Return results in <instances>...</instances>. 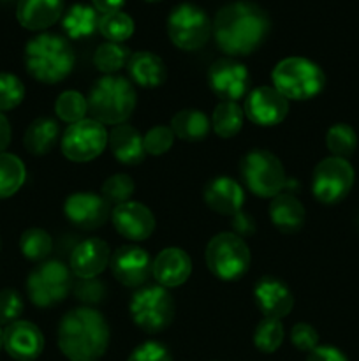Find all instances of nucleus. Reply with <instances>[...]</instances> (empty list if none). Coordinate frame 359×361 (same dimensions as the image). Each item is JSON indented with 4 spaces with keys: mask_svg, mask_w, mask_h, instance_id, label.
I'll list each match as a JSON object with an SVG mask.
<instances>
[{
    "mask_svg": "<svg viewBox=\"0 0 359 361\" xmlns=\"http://www.w3.org/2000/svg\"><path fill=\"white\" fill-rule=\"evenodd\" d=\"M270 30V20L252 2H232L222 7L213 23L217 44L227 55H248L260 46Z\"/></svg>",
    "mask_w": 359,
    "mask_h": 361,
    "instance_id": "f257e3e1",
    "label": "nucleus"
},
{
    "mask_svg": "<svg viewBox=\"0 0 359 361\" xmlns=\"http://www.w3.org/2000/svg\"><path fill=\"white\" fill-rule=\"evenodd\" d=\"M108 344V323L95 309H74L60 321L58 345L70 361H99Z\"/></svg>",
    "mask_w": 359,
    "mask_h": 361,
    "instance_id": "f03ea898",
    "label": "nucleus"
},
{
    "mask_svg": "<svg viewBox=\"0 0 359 361\" xmlns=\"http://www.w3.org/2000/svg\"><path fill=\"white\" fill-rule=\"evenodd\" d=\"M76 56L67 39L55 34H39L25 48V63L35 80L56 83L73 71Z\"/></svg>",
    "mask_w": 359,
    "mask_h": 361,
    "instance_id": "7ed1b4c3",
    "label": "nucleus"
},
{
    "mask_svg": "<svg viewBox=\"0 0 359 361\" xmlns=\"http://www.w3.org/2000/svg\"><path fill=\"white\" fill-rule=\"evenodd\" d=\"M87 102L97 122L123 123L136 108V90L123 78L106 76L94 85Z\"/></svg>",
    "mask_w": 359,
    "mask_h": 361,
    "instance_id": "20e7f679",
    "label": "nucleus"
},
{
    "mask_svg": "<svg viewBox=\"0 0 359 361\" xmlns=\"http://www.w3.org/2000/svg\"><path fill=\"white\" fill-rule=\"evenodd\" d=\"M275 88L284 95L285 99L294 101H305V99L315 97L322 92L326 76L322 69L312 60L301 59V56H289L277 63L271 74Z\"/></svg>",
    "mask_w": 359,
    "mask_h": 361,
    "instance_id": "39448f33",
    "label": "nucleus"
},
{
    "mask_svg": "<svg viewBox=\"0 0 359 361\" xmlns=\"http://www.w3.org/2000/svg\"><path fill=\"white\" fill-rule=\"evenodd\" d=\"M241 175L256 196L275 197L291 187L282 162L271 152L252 150L241 159Z\"/></svg>",
    "mask_w": 359,
    "mask_h": 361,
    "instance_id": "423d86ee",
    "label": "nucleus"
},
{
    "mask_svg": "<svg viewBox=\"0 0 359 361\" xmlns=\"http://www.w3.org/2000/svg\"><path fill=\"white\" fill-rule=\"evenodd\" d=\"M206 264L215 277L236 281L250 267L248 245L234 233H220L208 243Z\"/></svg>",
    "mask_w": 359,
    "mask_h": 361,
    "instance_id": "0eeeda50",
    "label": "nucleus"
},
{
    "mask_svg": "<svg viewBox=\"0 0 359 361\" xmlns=\"http://www.w3.org/2000/svg\"><path fill=\"white\" fill-rule=\"evenodd\" d=\"M130 314L134 323L148 334H158L172 323L175 302L162 286H150L132 296Z\"/></svg>",
    "mask_w": 359,
    "mask_h": 361,
    "instance_id": "6e6552de",
    "label": "nucleus"
},
{
    "mask_svg": "<svg viewBox=\"0 0 359 361\" xmlns=\"http://www.w3.org/2000/svg\"><path fill=\"white\" fill-rule=\"evenodd\" d=\"M168 34L172 44L192 51L206 44L211 34L210 18L203 9L192 4H182L176 7L168 20Z\"/></svg>",
    "mask_w": 359,
    "mask_h": 361,
    "instance_id": "1a4fd4ad",
    "label": "nucleus"
},
{
    "mask_svg": "<svg viewBox=\"0 0 359 361\" xmlns=\"http://www.w3.org/2000/svg\"><path fill=\"white\" fill-rule=\"evenodd\" d=\"M354 185V169L347 159L327 157L313 171L312 190L320 203L333 204L344 200Z\"/></svg>",
    "mask_w": 359,
    "mask_h": 361,
    "instance_id": "9d476101",
    "label": "nucleus"
},
{
    "mask_svg": "<svg viewBox=\"0 0 359 361\" xmlns=\"http://www.w3.org/2000/svg\"><path fill=\"white\" fill-rule=\"evenodd\" d=\"M70 289V271L60 261H48L35 268L27 281V291L32 303L49 307L62 302Z\"/></svg>",
    "mask_w": 359,
    "mask_h": 361,
    "instance_id": "9b49d317",
    "label": "nucleus"
},
{
    "mask_svg": "<svg viewBox=\"0 0 359 361\" xmlns=\"http://www.w3.org/2000/svg\"><path fill=\"white\" fill-rule=\"evenodd\" d=\"M108 145L104 126L94 118L70 123L62 137V152L74 162H88L99 157Z\"/></svg>",
    "mask_w": 359,
    "mask_h": 361,
    "instance_id": "f8f14e48",
    "label": "nucleus"
},
{
    "mask_svg": "<svg viewBox=\"0 0 359 361\" xmlns=\"http://www.w3.org/2000/svg\"><path fill=\"white\" fill-rule=\"evenodd\" d=\"M243 113L257 126H277L287 116L289 101L275 87H259L246 95Z\"/></svg>",
    "mask_w": 359,
    "mask_h": 361,
    "instance_id": "ddd939ff",
    "label": "nucleus"
},
{
    "mask_svg": "<svg viewBox=\"0 0 359 361\" xmlns=\"http://www.w3.org/2000/svg\"><path fill=\"white\" fill-rule=\"evenodd\" d=\"M208 81L218 97L236 102L248 92L250 76L243 63L231 59H220L210 67Z\"/></svg>",
    "mask_w": 359,
    "mask_h": 361,
    "instance_id": "4468645a",
    "label": "nucleus"
},
{
    "mask_svg": "<svg viewBox=\"0 0 359 361\" xmlns=\"http://www.w3.org/2000/svg\"><path fill=\"white\" fill-rule=\"evenodd\" d=\"M65 217L81 229H97L109 219V203L94 192H76L63 204Z\"/></svg>",
    "mask_w": 359,
    "mask_h": 361,
    "instance_id": "2eb2a0df",
    "label": "nucleus"
},
{
    "mask_svg": "<svg viewBox=\"0 0 359 361\" xmlns=\"http://www.w3.org/2000/svg\"><path fill=\"white\" fill-rule=\"evenodd\" d=\"M151 267H153V263H151L146 250L134 245L120 247L115 256L111 257L113 275L123 286H129V288L143 286L151 275Z\"/></svg>",
    "mask_w": 359,
    "mask_h": 361,
    "instance_id": "dca6fc26",
    "label": "nucleus"
},
{
    "mask_svg": "<svg viewBox=\"0 0 359 361\" xmlns=\"http://www.w3.org/2000/svg\"><path fill=\"white\" fill-rule=\"evenodd\" d=\"M116 231L127 240L141 242L146 240L155 229V217L144 204L127 201L118 204L111 214Z\"/></svg>",
    "mask_w": 359,
    "mask_h": 361,
    "instance_id": "f3484780",
    "label": "nucleus"
},
{
    "mask_svg": "<svg viewBox=\"0 0 359 361\" xmlns=\"http://www.w3.org/2000/svg\"><path fill=\"white\" fill-rule=\"evenodd\" d=\"M4 348L14 360L32 361L42 353L44 337L35 324L14 321L4 330Z\"/></svg>",
    "mask_w": 359,
    "mask_h": 361,
    "instance_id": "a211bd4d",
    "label": "nucleus"
},
{
    "mask_svg": "<svg viewBox=\"0 0 359 361\" xmlns=\"http://www.w3.org/2000/svg\"><path fill=\"white\" fill-rule=\"evenodd\" d=\"M111 250L106 242L99 238H88L77 243L70 254V270L80 279H95L106 270Z\"/></svg>",
    "mask_w": 359,
    "mask_h": 361,
    "instance_id": "6ab92c4d",
    "label": "nucleus"
},
{
    "mask_svg": "<svg viewBox=\"0 0 359 361\" xmlns=\"http://www.w3.org/2000/svg\"><path fill=\"white\" fill-rule=\"evenodd\" d=\"M253 295H256V302L259 305L260 312L270 317V319L280 321L294 307V296H292L291 289L278 279H260L256 284Z\"/></svg>",
    "mask_w": 359,
    "mask_h": 361,
    "instance_id": "aec40b11",
    "label": "nucleus"
},
{
    "mask_svg": "<svg viewBox=\"0 0 359 361\" xmlns=\"http://www.w3.org/2000/svg\"><path fill=\"white\" fill-rule=\"evenodd\" d=\"M190 271H192V261H190L189 254L182 249H175V247L158 252L153 261V267H151L155 281L165 288L182 286L190 277Z\"/></svg>",
    "mask_w": 359,
    "mask_h": 361,
    "instance_id": "412c9836",
    "label": "nucleus"
},
{
    "mask_svg": "<svg viewBox=\"0 0 359 361\" xmlns=\"http://www.w3.org/2000/svg\"><path fill=\"white\" fill-rule=\"evenodd\" d=\"M63 0H18L16 18L28 30H44L60 20Z\"/></svg>",
    "mask_w": 359,
    "mask_h": 361,
    "instance_id": "4be33fe9",
    "label": "nucleus"
},
{
    "mask_svg": "<svg viewBox=\"0 0 359 361\" xmlns=\"http://www.w3.org/2000/svg\"><path fill=\"white\" fill-rule=\"evenodd\" d=\"M204 201L217 214L236 215L243 207V189L232 178L222 176L206 187Z\"/></svg>",
    "mask_w": 359,
    "mask_h": 361,
    "instance_id": "5701e85b",
    "label": "nucleus"
},
{
    "mask_svg": "<svg viewBox=\"0 0 359 361\" xmlns=\"http://www.w3.org/2000/svg\"><path fill=\"white\" fill-rule=\"evenodd\" d=\"M109 147L122 164H139L144 159V145L141 134L132 126H116L109 134Z\"/></svg>",
    "mask_w": 359,
    "mask_h": 361,
    "instance_id": "b1692460",
    "label": "nucleus"
},
{
    "mask_svg": "<svg viewBox=\"0 0 359 361\" xmlns=\"http://www.w3.org/2000/svg\"><path fill=\"white\" fill-rule=\"evenodd\" d=\"M270 217L280 231L294 233L305 224V208L292 194H278L270 204Z\"/></svg>",
    "mask_w": 359,
    "mask_h": 361,
    "instance_id": "393cba45",
    "label": "nucleus"
},
{
    "mask_svg": "<svg viewBox=\"0 0 359 361\" xmlns=\"http://www.w3.org/2000/svg\"><path fill=\"white\" fill-rule=\"evenodd\" d=\"M129 73L132 80L144 88L160 87L168 78L164 62L150 51L134 53L129 60Z\"/></svg>",
    "mask_w": 359,
    "mask_h": 361,
    "instance_id": "a878e982",
    "label": "nucleus"
},
{
    "mask_svg": "<svg viewBox=\"0 0 359 361\" xmlns=\"http://www.w3.org/2000/svg\"><path fill=\"white\" fill-rule=\"evenodd\" d=\"M99 21H101V16L95 7L76 4L63 14L62 27L70 39H81L99 30Z\"/></svg>",
    "mask_w": 359,
    "mask_h": 361,
    "instance_id": "bb28decb",
    "label": "nucleus"
},
{
    "mask_svg": "<svg viewBox=\"0 0 359 361\" xmlns=\"http://www.w3.org/2000/svg\"><path fill=\"white\" fill-rule=\"evenodd\" d=\"M210 120L199 109H183L171 120V130L175 136L185 141L204 140L210 133Z\"/></svg>",
    "mask_w": 359,
    "mask_h": 361,
    "instance_id": "cd10ccee",
    "label": "nucleus"
},
{
    "mask_svg": "<svg viewBox=\"0 0 359 361\" xmlns=\"http://www.w3.org/2000/svg\"><path fill=\"white\" fill-rule=\"evenodd\" d=\"M58 140V123L51 118H37L25 133V148L34 155H46Z\"/></svg>",
    "mask_w": 359,
    "mask_h": 361,
    "instance_id": "c85d7f7f",
    "label": "nucleus"
},
{
    "mask_svg": "<svg viewBox=\"0 0 359 361\" xmlns=\"http://www.w3.org/2000/svg\"><path fill=\"white\" fill-rule=\"evenodd\" d=\"M25 178L27 171L21 159L13 154H0V200L16 194Z\"/></svg>",
    "mask_w": 359,
    "mask_h": 361,
    "instance_id": "c756f323",
    "label": "nucleus"
},
{
    "mask_svg": "<svg viewBox=\"0 0 359 361\" xmlns=\"http://www.w3.org/2000/svg\"><path fill=\"white\" fill-rule=\"evenodd\" d=\"M243 116H245V113L236 102L222 101L215 108L213 116H211V126L220 137H232L241 130Z\"/></svg>",
    "mask_w": 359,
    "mask_h": 361,
    "instance_id": "7c9ffc66",
    "label": "nucleus"
},
{
    "mask_svg": "<svg viewBox=\"0 0 359 361\" xmlns=\"http://www.w3.org/2000/svg\"><path fill=\"white\" fill-rule=\"evenodd\" d=\"M326 145L333 157L348 159L358 147V134L347 123H334L326 134Z\"/></svg>",
    "mask_w": 359,
    "mask_h": 361,
    "instance_id": "2f4dec72",
    "label": "nucleus"
},
{
    "mask_svg": "<svg viewBox=\"0 0 359 361\" xmlns=\"http://www.w3.org/2000/svg\"><path fill=\"white\" fill-rule=\"evenodd\" d=\"M99 32L108 39L109 42H123L132 35L134 21L129 14L122 11L102 14L99 21Z\"/></svg>",
    "mask_w": 359,
    "mask_h": 361,
    "instance_id": "473e14b6",
    "label": "nucleus"
},
{
    "mask_svg": "<svg viewBox=\"0 0 359 361\" xmlns=\"http://www.w3.org/2000/svg\"><path fill=\"white\" fill-rule=\"evenodd\" d=\"M130 51L125 46L118 44V42H104L97 48L94 56V62L97 66L99 71L102 73H116V71L122 69L125 63H129L130 60Z\"/></svg>",
    "mask_w": 359,
    "mask_h": 361,
    "instance_id": "72a5a7b5",
    "label": "nucleus"
},
{
    "mask_svg": "<svg viewBox=\"0 0 359 361\" xmlns=\"http://www.w3.org/2000/svg\"><path fill=\"white\" fill-rule=\"evenodd\" d=\"M20 249L30 261H42L49 256L53 249V240L44 229L30 228L21 235Z\"/></svg>",
    "mask_w": 359,
    "mask_h": 361,
    "instance_id": "f704fd0d",
    "label": "nucleus"
},
{
    "mask_svg": "<svg viewBox=\"0 0 359 361\" xmlns=\"http://www.w3.org/2000/svg\"><path fill=\"white\" fill-rule=\"evenodd\" d=\"M55 111L63 122L76 123L84 118L88 113V102L80 92L67 90L60 94V97L55 102Z\"/></svg>",
    "mask_w": 359,
    "mask_h": 361,
    "instance_id": "c9c22d12",
    "label": "nucleus"
},
{
    "mask_svg": "<svg viewBox=\"0 0 359 361\" xmlns=\"http://www.w3.org/2000/svg\"><path fill=\"white\" fill-rule=\"evenodd\" d=\"M282 341H284V326L278 319H270V317L259 323L253 335V344L263 353H275L280 348Z\"/></svg>",
    "mask_w": 359,
    "mask_h": 361,
    "instance_id": "e433bc0d",
    "label": "nucleus"
},
{
    "mask_svg": "<svg viewBox=\"0 0 359 361\" xmlns=\"http://www.w3.org/2000/svg\"><path fill=\"white\" fill-rule=\"evenodd\" d=\"M134 192V182L129 175H113L102 185V197L108 203H115L116 207L122 203H127L129 197Z\"/></svg>",
    "mask_w": 359,
    "mask_h": 361,
    "instance_id": "4c0bfd02",
    "label": "nucleus"
},
{
    "mask_svg": "<svg viewBox=\"0 0 359 361\" xmlns=\"http://www.w3.org/2000/svg\"><path fill=\"white\" fill-rule=\"evenodd\" d=\"M25 87L14 74L0 73V111L13 109L23 101Z\"/></svg>",
    "mask_w": 359,
    "mask_h": 361,
    "instance_id": "58836bf2",
    "label": "nucleus"
},
{
    "mask_svg": "<svg viewBox=\"0 0 359 361\" xmlns=\"http://www.w3.org/2000/svg\"><path fill=\"white\" fill-rule=\"evenodd\" d=\"M172 141H175L172 130L165 126H157L148 130L146 136L143 137L144 152L150 155H162L172 147Z\"/></svg>",
    "mask_w": 359,
    "mask_h": 361,
    "instance_id": "ea45409f",
    "label": "nucleus"
},
{
    "mask_svg": "<svg viewBox=\"0 0 359 361\" xmlns=\"http://www.w3.org/2000/svg\"><path fill=\"white\" fill-rule=\"evenodd\" d=\"M23 312V300L14 289L0 291V324H11L18 321Z\"/></svg>",
    "mask_w": 359,
    "mask_h": 361,
    "instance_id": "a19ab883",
    "label": "nucleus"
},
{
    "mask_svg": "<svg viewBox=\"0 0 359 361\" xmlns=\"http://www.w3.org/2000/svg\"><path fill=\"white\" fill-rule=\"evenodd\" d=\"M291 342L299 351H313L319 345V334L306 323H298L291 330Z\"/></svg>",
    "mask_w": 359,
    "mask_h": 361,
    "instance_id": "79ce46f5",
    "label": "nucleus"
},
{
    "mask_svg": "<svg viewBox=\"0 0 359 361\" xmlns=\"http://www.w3.org/2000/svg\"><path fill=\"white\" fill-rule=\"evenodd\" d=\"M129 361H172L168 348L158 342H144L132 351Z\"/></svg>",
    "mask_w": 359,
    "mask_h": 361,
    "instance_id": "37998d69",
    "label": "nucleus"
},
{
    "mask_svg": "<svg viewBox=\"0 0 359 361\" xmlns=\"http://www.w3.org/2000/svg\"><path fill=\"white\" fill-rule=\"evenodd\" d=\"M77 300H83L87 303H97L104 298L106 289L104 284L97 279H81L74 288Z\"/></svg>",
    "mask_w": 359,
    "mask_h": 361,
    "instance_id": "c03bdc74",
    "label": "nucleus"
},
{
    "mask_svg": "<svg viewBox=\"0 0 359 361\" xmlns=\"http://www.w3.org/2000/svg\"><path fill=\"white\" fill-rule=\"evenodd\" d=\"M306 361H348L347 356L336 348L331 345H317L313 351H310Z\"/></svg>",
    "mask_w": 359,
    "mask_h": 361,
    "instance_id": "a18cd8bd",
    "label": "nucleus"
},
{
    "mask_svg": "<svg viewBox=\"0 0 359 361\" xmlns=\"http://www.w3.org/2000/svg\"><path fill=\"white\" fill-rule=\"evenodd\" d=\"M232 229H234V235H252L253 231H256V226H253V221L248 217L246 214H243V212H238L236 215H232Z\"/></svg>",
    "mask_w": 359,
    "mask_h": 361,
    "instance_id": "49530a36",
    "label": "nucleus"
},
{
    "mask_svg": "<svg viewBox=\"0 0 359 361\" xmlns=\"http://www.w3.org/2000/svg\"><path fill=\"white\" fill-rule=\"evenodd\" d=\"M94 2V7L102 14L115 13V11H120V7L123 6L125 0H92Z\"/></svg>",
    "mask_w": 359,
    "mask_h": 361,
    "instance_id": "de8ad7c7",
    "label": "nucleus"
},
{
    "mask_svg": "<svg viewBox=\"0 0 359 361\" xmlns=\"http://www.w3.org/2000/svg\"><path fill=\"white\" fill-rule=\"evenodd\" d=\"M9 141H11V126L9 122H7L6 116L0 113V154L6 150Z\"/></svg>",
    "mask_w": 359,
    "mask_h": 361,
    "instance_id": "09e8293b",
    "label": "nucleus"
},
{
    "mask_svg": "<svg viewBox=\"0 0 359 361\" xmlns=\"http://www.w3.org/2000/svg\"><path fill=\"white\" fill-rule=\"evenodd\" d=\"M2 345H4V331L0 330V349H2Z\"/></svg>",
    "mask_w": 359,
    "mask_h": 361,
    "instance_id": "8fccbe9b",
    "label": "nucleus"
},
{
    "mask_svg": "<svg viewBox=\"0 0 359 361\" xmlns=\"http://www.w3.org/2000/svg\"><path fill=\"white\" fill-rule=\"evenodd\" d=\"M4 2H11V0H4Z\"/></svg>",
    "mask_w": 359,
    "mask_h": 361,
    "instance_id": "3c124183",
    "label": "nucleus"
},
{
    "mask_svg": "<svg viewBox=\"0 0 359 361\" xmlns=\"http://www.w3.org/2000/svg\"><path fill=\"white\" fill-rule=\"evenodd\" d=\"M148 2H153V0H148Z\"/></svg>",
    "mask_w": 359,
    "mask_h": 361,
    "instance_id": "603ef678",
    "label": "nucleus"
}]
</instances>
